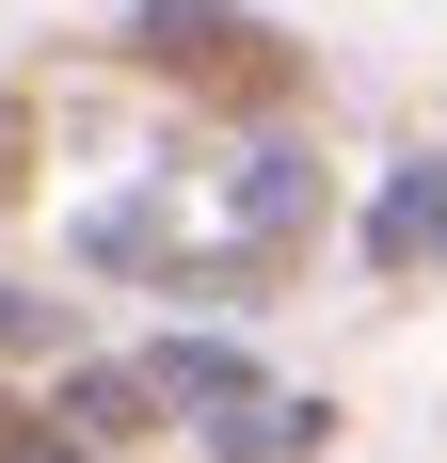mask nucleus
Masks as SVG:
<instances>
[{"instance_id": "f257e3e1", "label": "nucleus", "mask_w": 447, "mask_h": 463, "mask_svg": "<svg viewBox=\"0 0 447 463\" xmlns=\"http://www.w3.org/2000/svg\"><path fill=\"white\" fill-rule=\"evenodd\" d=\"M144 64L160 80H208V96H288V48L256 33V16H224V0H144Z\"/></svg>"}, {"instance_id": "f03ea898", "label": "nucleus", "mask_w": 447, "mask_h": 463, "mask_svg": "<svg viewBox=\"0 0 447 463\" xmlns=\"http://www.w3.org/2000/svg\"><path fill=\"white\" fill-rule=\"evenodd\" d=\"M144 383H160V416H240V400H256L224 335H160V352H144Z\"/></svg>"}, {"instance_id": "7ed1b4c3", "label": "nucleus", "mask_w": 447, "mask_h": 463, "mask_svg": "<svg viewBox=\"0 0 447 463\" xmlns=\"http://www.w3.org/2000/svg\"><path fill=\"white\" fill-rule=\"evenodd\" d=\"M367 256H384V272H415V256H447V160H400V192L367 208Z\"/></svg>"}, {"instance_id": "20e7f679", "label": "nucleus", "mask_w": 447, "mask_h": 463, "mask_svg": "<svg viewBox=\"0 0 447 463\" xmlns=\"http://www.w3.org/2000/svg\"><path fill=\"white\" fill-rule=\"evenodd\" d=\"M304 448H319V400H288V383H256L224 416V463H304Z\"/></svg>"}, {"instance_id": "39448f33", "label": "nucleus", "mask_w": 447, "mask_h": 463, "mask_svg": "<svg viewBox=\"0 0 447 463\" xmlns=\"http://www.w3.org/2000/svg\"><path fill=\"white\" fill-rule=\"evenodd\" d=\"M48 416H81V448H96V431H160V383H144V368H81Z\"/></svg>"}, {"instance_id": "423d86ee", "label": "nucleus", "mask_w": 447, "mask_h": 463, "mask_svg": "<svg viewBox=\"0 0 447 463\" xmlns=\"http://www.w3.org/2000/svg\"><path fill=\"white\" fill-rule=\"evenodd\" d=\"M240 224H256V240L304 224V160H240Z\"/></svg>"}, {"instance_id": "0eeeda50", "label": "nucleus", "mask_w": 447, "mask_h": 463, "mask_svg": "<svg viewBox=\"0 0 447 463\" xmlns=\"http://www.w3.org/2000/svg\"><path fill=\"white\" fill-rule=\"evenodd\" d=\"M0 463H96V448L64 416H33V400H0Z\"/></svg>"}]
</instances>
